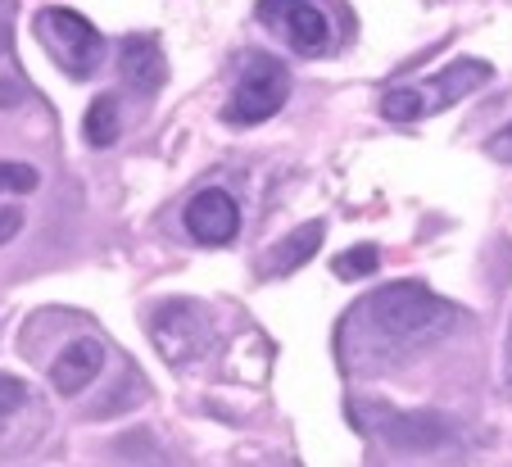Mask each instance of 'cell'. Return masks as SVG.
Here are the masks:
<instances>
[{"instance_id":"1","label":"cell","mask_w":512,"mask_h":467,"mask_svg":"<svg viewBox=\"0 0 512 467\" xmlns=\"http://www.w3.org/2000/svg\"><path fill=\"white\" fill-rule=\"evenodd\" d=\"M368 313H372V322H377L386 336H395V341H417V336H431V331H440L449 318H454V309H449L440 295L426 291L422 282H390V286H381V291L368 300Z\"/></svg>"},{"instance_id":"2","label":"cell","mask_w":512,"mask_h":467,"mask_svg":"<svg viewBox=\"0 0 512 467\" xmlns=\"http://www.w3.org/2000/svg\"><path fill=\"white\" fill-rule=\"evenodd\" d=\"M37 37L68 78H87V73H96L100 64H105V37H100L96 23H87L78 10L46 5V10L37 14Z\"/></svg>"},{"instance_id":"3","label":"cell","mask_w":512,"mask_h":467,"mask_svg":"<svg viewBox=\"0 0 512 467\" xmlns=\"http://www.w3.org/2000/svg\"><path fill=\"white\" fill-rule=\"evenodd\" d=\"M290 96V73L281 59L272 55H254L250 64H245L241 82H236L232 91V105L223 109L227 123L245 127V123H263V118H272L281 105H286Z\"/></svg>"},{"instance_id":"4","label":"cell","mask_w":512,"mask_h":467,"mask_svg":"<svg viewBox=\"0 0 512 467\" xmlns=\"http://www.w3.org/2000/svg\"><path fill=\"white\" fill-rule=\"evenodd\" d=\"M150 331H155V341L168 363H191L195 354H204V345L213 336L200 304H164L155 313V322H150Z\"/></svg>"},{"instance_id":"5","label":"cell","mask_w":512,"mask_h":467,"mask_svg":"<svg viewBox=\"0 0 512 467\" xmlns=\"http://www.w3.org/2000/svg\"><path fill=\"white\" fill-rule=\"evenodd\" d=\"M182 223L200 245H232L236 232H241V209H236V200L227 191L209 186L186 205Z\"/></svg>"},{"instance_id":"6","label":"cell","mask_w":512,"mask_h":467,"mask_svg":"<svg viewBox=\"0 0 512 467\" xmlns=\"http://www.w3.org/2000/svg\"><path fill=\"white\" fill-rule=\"evenodd\" d=\"M100 368H105V345H100L96 336H78V341H68L64 350H59V359L50 363V386H55L59 395H82V390L100 377Z\"/></svg>"},{"instance_id":"7","label":"cell","mask_w":512,"mask_h":467,"mask_svg":"<svg viewBox=\"0 0 512 467\" xmlns=\"http://www.w3.org/2000/svg\"><path fill=\"white\" fill-rule=\"evenodd\" d=\"M118 73L123 82L136 91V96H155L168 78V64H164V50L150 32H136V37L123 41V55H118Z\"/></svg>"},{"instance_id":"8","label":"cell","mask_w":512,"mask_h":467,"mask_svg":"<svg viewBox=\"0 0 512 467\" xmlns=\"http://www.w3.org/2000/svg\"><path fill=\"white\" fill-rule=\"evenodd\" d=\"M494 78V69L485 64V59H454L445 73H435L431 82H426V91H431V100H426V109H445L454 105V100L472 96L476 87H485V82Z\"/></svg>"},{"instance_id":"9","label":"cell","mask_w":512,"mask_h":467,"mask_svg":"<svg viewBox=\"0 0 512 467\" xmlns=\"http://www.w3.org/2000/svg\"><path fill=\"white\" fill-rule=\"evenodd\" d=\"M281 28H286V41L300 50V55H318L331 41V19L318 5H309V0H300V5L290 10L286 19H281Z\"/></svg>"},{"instance_id":"10","label":"cell","mask_w":512,"mask_h":467,"mask_svg":"<svg viewBox=\"0 0 512 467\" xmlns=\"http://www.w3.org/2000/svg\"><path fill=\"white\" fill-rule=\"evenodd\" d=\"M386 440L399 449H413V454H426L445 440V422L435 413H399V418L386 422Z\"/></svg>"},{"instance_id":"11","label":"cell","mask_w":512,"mask_h":467,"mask_svg":"<svg viewBox=\"0 0 512 467\" xmlns=\"http://www.w3.org/2000/svg\"><path fill=\"white\" fill-rule=\"evenodd\" d=\"M322 232H327L322 223H304V227H295V232H290L286 241L272 245L268 268H272V273H295V268H304V263H309L313 254H318Z\"/></svg>"},{"instance_id":"12","label":"cell","mask_w":512,"mask_h":467,"mask_svg":"<svg viewBox=\"0 0 512 467\" xmlns=\"http://www.w3.org/2000/svg\"><path fill=\"white\" fill-rule=\"evenodd\" d=\"M118 132H123V114H118V96H96L87 105V114H82V137H87L91 150H109L118 141Z\"/></svg>"},{"instance_id":"13","label":"cell","mask_w":512,"mask_h":467,"mask_svg":"<svg viewBox=\"0 0 512 467\" xmlns=\"http://www.w3.org/2000/svg\"><path fill=\"white\" fill-rule=\"evenodd\" d=\"M377 268H381V250H377V245H349V250H340L336 259H331V273H336L340 282L372 277Z\"/></svg>"},{"instance_id":"14","label":"cell","mask_w":512,"mask_h":467,"mask_svg":"<svg viewBox=\"0 0 512 467\" xmlns=\"http://www.w3.org/2000/svg\"><path fill=\"white\" fill-rule=\"evenodd\" d=\"M381 114H386L390 123H413V118L426 114V96L417 87H395L381 96Z\"/></svg>"},{"instance_id":"15","label":"cell","mask_w":512,"mask_h":467,"mask_svg":"<svg viewBox=\"0 0 512 467\" xmlns=\"http://www.w3.org/2000/svg\"><path fill=\"white\" fill-rule=\"evenodd\" d=\"M41 186L37 168L19 159H0V195H32Z\"/></svg>"},{"instance_id":"16","label":"cell","mask_w":512,"mask_h":467,"mask_svg":"<svg viewBox=\"0 0 512 467\" xmlns=\"http://www.w3.org/2000/svg\"><path fill=\"white\" fill-rule=\"evenodd\" d=\"M23 395H28V390H23V381L10 377V372H0V427L14 418V409L23 404Z\"/></svg>"},{"instance_id":"17","label":"cell","mask_w":512,"mask_h":467,"mask_svg":"<svg viewBox=\"0 0 512 467\" xmlns=\"http://www.w3.org/2000/svg\"><path fill=\"white\" fill-rule=\"evenodd\" d=\"M23 232V209L19 205H0V245L14 241Z\"/></svg>"},{"instance_id":"18","label":"cell","mask_w":512,"mask_h":467,"mask_svg":"<svg viewBox=\"0 0 512 467\" xmlns=\"http://www.w3.org/2000/svg\"><path fill=\"white\" fill-rule=\"evenodd\" d=\"M485 155H490V159H499V164H512V123L503 127L499 137H490V141H485Z\"/></svg>"},{"instance_id":"19","label":"cell","mask_w":512,"mask_h":467,"mask_svg":"<svg viewBox=\"0 0 512 467\" xmlns=\"http://www.w3.org/2000/svg\"><path fill=\"white\" fill-rule=\"evenodd\" d=\"M295 5H300V0H259V19L263 23H281Z\"/></svg>"},{"instance_id":"20","label":"cell","mask_w":512,"mask_h":467,"mask_svg":"<svg viewBox=\"0 0 512 467\" xmlns=\"http://www.w3.org/2000/svg\"><path fill=\"white\" fill-rule=\"evenodd\" d=\"M23 100V87L14 78H0V109H14Z\"/></svg>"},{"instance_id":"21","label":"cell","mask_w":512,"mask_h":467,"mask_svg":"<svg viewBox=\"0 0 512 467\" xmlns=\"http://www.w3.org/2000/svg\"><path fill=\"white\" fill-rule=\"evenodd\" d=\"M503 395L512 399V322H508V341H503Z\"/></svg>"},{"instance_id":"22","label":"cell","mask_w":512,"mask_h":467,"mask_svg":"<svg viewBox=\"0 0 512 467\" xmlns=\"http://www.w3.org/2000/svg\"><path fill=\"white\" fill-rule=\"evenodd\" d=\"M10 46H14V28L0 19V55H10Z\"/></svg>"}]
</instances>
